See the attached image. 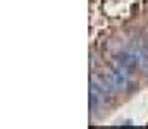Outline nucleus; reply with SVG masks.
Returning a JSON list of instances; mask_svg holds the SVG:
<instances>
[{"label": "nucleus", "instance_id": "nucleus-4", "mask_svg": "<svg viewBox=\"0 0 148 129\" xmlns=\"http://www.w3.org/2000/svg\"><path fill=\"white\" fill-rule=\"evenodd\" d=\"M134 53H136V57H138V62H140V67L145 71L148 74V53L141 48V46H134V48H131Z\"/></svg>", "mask_w": 148, "mask_h": 129}, {"label": "nucleus", "instance_id": "nucleus-3", "mask_svg": "<svg viewBox=\"0 0 148 129\" xmlns=\"http://www.w3.org/2000/svg\"><path fill=\"white\" fill-rule=\"evenodd\" d=\"M107 98H109V95H107L103 89H100L97 85L91 83V86H90V103H91V109H97V107H98L100 103H103Z\"/></svg>", "mask_w": 148, "mask_h": 129}, {"label": "nucleus", "instance_id": "nucleus-2", "mask_svg": "<svg viewBox=\"0 0 148 129\" xmlns=\"http://www.w3.org/2000/svg\"><path fill=\"white\" fill-rule=\"evenodd\" d=\"M115 62L121 64L122 67H126L127 71H133L136 67H140V62H138V57L133 50H127V52H121L115 55Z\"/></svg>", "mask_w": 148, "mask_h": 129}, {"label": "nucleus", "instance_id": "nucleus-1", "mask_svg": "<svg viewBox=\"0 0 148 129\" xmlns=\"http://www.w3.org/2000/svg\"><path fill=\"white\" fill-rule=\"evenodd\" d=\"M107 79H109V83L112 85V88L115 89V91H122V89H126L127 85H129V76H127V69L126 67H122L121 64H114L109 67V71H107Z\"/></svg>", "mask_w": 148, "mask_h": 129}]
</instances>
